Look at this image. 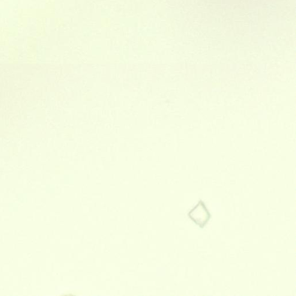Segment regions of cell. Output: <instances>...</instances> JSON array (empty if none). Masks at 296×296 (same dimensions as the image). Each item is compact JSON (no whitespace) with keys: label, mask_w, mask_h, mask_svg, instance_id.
I'll list each match as a JSON object with an SVG mask.
<instances>
[{"label":"cell","mask_w":296,"mask_h":296,"mask_svg":"<svg viewBox=\"0 0 296 296\" xmlns=\"http://www.w3.org/2000/svg\"><path fill=\"white\" fill-rule=\"evenodd\" d=\"M187 216L200 229H204L211 218L210 212L202 200H200L195 207L190 209Z\"/></svg>","instance_id":"6da1fadb"}]
</instances>
